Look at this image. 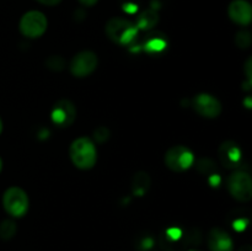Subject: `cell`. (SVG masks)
<instances>
[{
	"label": "cell",
	"instance_id": "cell-1",
	"mask_svg": "<svg viewBox=\"0 0 252 251\" xmlns=\"http://www.w3.org/2000/svg\"><path fill=\"white\" fill-rule=\"evenodd\" d=\"M69 157L78 169H93L97 161V149L90 138L80 137L70 144Z\"/></svg>",
	"mask_w": 252,
	"mask_h": 251
},
{
	"label": "cell",
	"instance_id": "cell-2",
	"mask_svg": "<svg viewBox=\"0 0 252 251\" xmlns=\"http://www.w3.org/2000/svg\"><path fill=\"white\" fill-rule=\"evenodd\" d=\"M105 32L108 38L116 44L126 46L134 41L138 29L134 24L123 17H112L105 26Z\"/></svg>",
	"mask_w": 252,
	"mask_h": 251
},
{
	"label": "cell",
	"instance_id": "cell-3",
	"mask_svg": "<svg viewBox=\"0 0 252 251\" xmlns=\"http://www.w3.org/2000/svg\"><path fill=\"white\" fill-rule=\"evenodd\" d=\"M30 201L26 192L20 187H9L2 196V207L5 212L14 218H21L29 211Z\"/></svg>",
	"mask_w": 252,
	"mask_h": 251
},
{
	"label": "cell",
	"instance_id": "cell-4",
	"mask_svg": "<svg viewBox=\"0 0 252 251\" xmlns=\"http://www.w3.org/2000/svg\"><path fill=\"white\" fill-rule=\"evenodd\" d=\"M226 188L233 198L239 202H249L252 198V180L246 171H234L226 180Z\"/></svg>",
	"mask_w": 252,
	"mask_h": 251
},
{
	"label": "cell",
	"instance_id": "cell-5",
	"mask_svg": "<svg viewBox=\"0 0 252 251\" xmlns=\"http://www.w3.org/2000/svg\"><path fill=\"white\" fill-rule=\"evenodd\" d=\"M47 27L48 21L46 15L37 10H31L22 15L19 24L20 32L27 38H38L47 31Z\"/></svg>",
	"mask_w": 252,
	"mask_h": 251
},
{
	"label": "cell",
	"instance_id": "cell-6",
	"mask_svg": "<svg viewBox=\"0 0 252 251\" xmlns=\"http://www.w3.org/2000/svg\"><path fill=\"white\" fill-rule=\"evenodd\" d=\"M165 165L171 171L184 172L193 165L194 155L189 148L185 145L171 147L165 154Z\"/></svg>",
	"mask_w": 252,
	"mask_h": 251
},
{
	"label": "cell",
	"instance_id": "cell-7",
	"mask_svg": "<svg viewBox=\"0 0 252 251\" xmlns=\"http://www.w3.org/2000/svg\"><path fill=\"white\" fill-rule=\"evenodd\" d=\"M97 56L91 51H83L75 54L70 62V73L75 78H86L97 68Z\"/></svg>",
	"mask_w": 252,
	"mask_h": 251
},
{
	"label": "cell",
	"instance_id": "cell-8",
	"mask_svg": "<svg viewBox=\"0 0 252 251\" xmlns=\"http://www.w3.org/2000/svg\"><path fill=\"white\" fill-rule=\"evenodd\" d=\"M193 110L204 118H217L221 113V103L211 94L201 93L192 101Z\"/></svg>",
	"mask_w": 252,
	"mask_h": 251
},
{
	"label": "cell",
	"instance_id": "cell-9",
	"mask_svg": "<svg viewBox=\"0 0 252 251\" xmlns=\"http://www.w3.org/2000/svg\"><path fill=\"white\" fill-rule=\"evenodd\" d=\"M52 122L61 128L69 127L73 125V122L76 118V108L71 101L59 100L54 103L53 108L51 112Z\"/></svg>",
	"mask_w": 252,
	"mask_h": 251
},
{
	"label": "cell",
	"instance_id": "cell-10",
	"mask_svg": "<svg viewBox=\"0 0 252 251\" xmlns=\"http://www.w3.org/2000/svg\"><path fill=\"white\" fill-rule=\"evenodd\" d=\"M218 157L226 169H235L243 162V150L233 140L221 143L218 149Z\"/></svg>",
	"mask_w": 252,
	"mask_h": 251
},
{
	"label": "cell",
	"instance_id": "cell-11",
	"mask_svg": "<svg viewBox=\"0 0 252 251\" xmlns=\"http://www.w3.org/2000/svg\"><path fill=\"white\" fill-rule=\"evenodd\" d=\"M228 15L233 22L240 26H249L252 20V7L248 0H233L229 4Z\"/></svg>",
	"mask_w": 252,
	"mask_h": 251
},
{
	"label": "cell",
	"instance_id": "cell-12",
	"mask_svg": "<svg viewBox=\"0 0 252 251\" xmlns=\"http://www.w3.org/2000/svg\"><path fill=\"white\" fill-rule=\"evenodd\" d=\"M208 248L211 251H233V239L223 229L214 228L208 234Z\"/></svg>",
	"mask_w": 252,
	"mask_h": 251
},
{
	"label": "cell",
	"instance_id": "cell-13",
	"mask_svg": "<svg viewBox=\"0 0 252 251\" xmlns=\"http://www.w3.org/2000/svg\"><path fill=\"white\" fill-rule=\"evenodd\" d=\"M150 187V177L147 172L140 171L137 172L133 177V182H132V189L133 193L135 196H145V193L148 192Z\"/></svg>",
	"mask_w": 252,
	"mask_h": 251
},
{
	"label": "cell",
	"instance_id": "cell-14",
	"mask_svg": "<svg viewBox=\"0 0 252 251\" xmlns=\"http://www.w3.org/2000/svg\"><path fill=\"white\" fill-rule=\"evenodd\" d=\"M158 22H159V14L155 10L148 9L138 16L135 26L140 30H150L157 26Z\"/></svg>",
	"mask_w": 252,
	"mask_h": 251
},
{
	"label": "cell",
	"instance_id": "cell-15",
	"mask_svg": "<svg viewBox=\"0 0 252 251\" xmlns=\"http://www.w3.org/2000/svg\"><path fill=\"white\" fill-rule=\"evenodd\" d=\"M16 231V223L11 219H5L0 223V239L2 240H10L11 238H14Z\"/></svg>",
	"mask_w": 252,
	"mask_h": 251
},
{
	"label": "cell",
	"instance_id": "cell-16",
	"mask_svg": "<svg viewBox=\"0 0 252 251\" xmlns=\"http://www.w3.org/2000/svg\"><path fill=\"white\" fill-rule=\"evenodd\" d=\"M165 47H166V42H165L164 38H160V37L150 38L147 42V44H145V49L148 52H152V53H158V52L164 51Z\"/></svg>",
	"mask_w": 252,
	"mask_h": 251
},
{
	"label": "cell",
	"instance_id": "cell-17",
	"mask_svg": "<svg viewBox=\"0 0 252 251\" xmlns=\"http://www.w3.org/2000/svg\"><path fill=\"white\" fill-rule=\"evenodd\" d=\"M235 43L239 48L248 49L251 46V33L246 30H241L236 33Z\"/></svg>",
	"mask_w": 252,
	"mask_h": 251
},
{
	"label": "cell",
	"instance_id": "cell-18",
	"mask_svg": "<svg viewBox=\"0 0 252 251\" xmlns=\"http://www.w3.org/2000/svg\"><path fill=\"white\" fill-rule=\"evenodd\" d=\"M47 68L51 69L53 71H61L63 70L64 66H65V61L63 59V57L61 56H51L46 61Z\"/></svg>",
	"mask_w": 252,
	"mask_h": 251
},
{
	"label": "cell",
	"instance_id": "cell-19",
	"mask_svg": "<svg viewBox=\"0 0 252 251\" xmlns=\"http://www.w3.org/2000/svg\"><path fill=\"white\" fill-rule=\"evenodd\" d=\"M110 138V130L106 126H98L95 130H94V139L97 143H105L107 142Z\"/></svg>",
	"mask_w": 252,
	"mask_h": 251
},
{
	"label": "cell",
	"instance_id": "cell-20",
	"mask_svg": "<svg viewBox=\"0 0 252 251\" xmlns=\"http://www.w3.org/2000/svg\"><path fill=\"white\" fill-rule=\"evenodd\" d=\"M245 74H246V78H248L249 81H252V58L249 57L245 62Z\"/></svg>",
	"mask_w": 252,
	"mask_h": 251
},
{
	"label": "cell",
	"instance_id": "cell-21",
	"mask_svg": "<svg viewBox=\"0 0 252 251\" xmlns=\"http://www.w3.org/2000/svg\"><path fill=\"white\" fill-rule=\"evenodd\" d=\"M39 4L46 5V6H56V5L61 4L62 0H37Z\"/></svg>",
	"mask_w": 252,
	"mask_h": 251
},
{
	"label": "cell",
	"instance_id": "cell-22",
	"mask_svg": "<svg viewBox=\"0 0 252 251\" xmlns=\"http://www.w3.org/2000/svg\"><path fill=\"white\" fill-rule=\"evenodd\" d=\"M78 1L80 2L81 5H84V6L90 7V6H94V5H95L98 0H78Z\"/></svg>",
	"mask_w": 252,
	"mask_h": 251
},
{
	"label": "cell",
	"instance_id": "cell-23",
	"mask_svg": "<svg viewBox=\"0 0 252 251\" xmlns=\"http://www.w3.org/2000/svg\"><path fill=\"white\" fill-rule=\"evenodd\" d=\"M238 251H252V249L250 245H244V246H241Z\"/></svg>",
	"mask_w": 252,
	"mask_h": 251
},
{
	"label": "cell",
	"instance_id": "cell-24",
	"mask_svg": "<svg viewBox=\"0 0 252 251\" xmlns=\"http://www.w3.org/2000/svg\"><path fill=\"white\" fill-rule=\"evenodd\" d=\"M250 101H251V97H250V96H249V97L245 100V105H246V107H248V108H251V102H250Z\"/></svg>",
	"mask_w": 252,
	"mask_h": 251
},
{
	"label": "cell",
	"instance_id": "cell-25",
	"mask_svg": "<svg viewBox=\"0 0 252 251\" xmlns=\"http://www.w3.org/2000/svg\"><path fill=\"white\" fill-rule=\"evenodd\" d=\"M1 132H2V121L1 118H0V134H1Z\"/></svg>",
	"mask_w": 252,
	"mask_h": 251
},
{
	"label": "cell",
	"instance_id": "cell-26",
	"mask_svg": "<svg viewBox=\"0 0 252 251\" xmlns=\"http://www.w3.org/2000/svg\"><path fill=\"white\" fill-rule=\"evenodd\" d=\"M2 170V161H1V157H0V172H1Z\"/></svg>",
	"mask_w": 252,
	"mask_h": 251
},
{
	"label": "cell",
	"instance_id": "cell-27",
	"mask_svg": "<svg viewBox=\"0 0 252 251\" xmlns=\"http://www.w3.org/2000/svg\"><path fill=\"white\" fill-rule=\"evenodd\" d=\"M189 251H196V250H189Z\"/></svg>",
	"mask_w": 252,
	"mask_h": 251
}]
</instances>
